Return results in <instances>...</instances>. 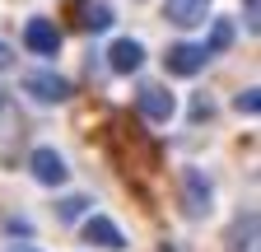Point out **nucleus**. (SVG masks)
<instances>
[{"label": "nucleus", "instance_id": "11", "mask_svg": "<svg viewBox=\"0 0 261 252\" xmlns=\"http://www.w3.org/2000/svg\"><path fill=\"white\" fill-rule=\"evenodd\" d=\"M228 38H233V28H228L224 19L215 23V33H210V42H205V56H215V52H224L228 47Z\"/></svg>", "mask_w": 261, "mask_h": 252}, {"label": "nucleus", "instance_id": "5", "mask_svg": "<svg viewBox=\"0 0 261 252\" xmlns=\"http://www.w3.org/2000/svg\"><path fill=\"white\" fill-rule=\"evenodd\" d=\"M182 201H187V215H210V182L196 173V168H187L182 173Z\"/></svg>", "mask_w": 261, "mask_h": 252}, {"label": "nucleus", "instance_id": "1", "mask_svg": "<svg viewBox=\"0 0 261 252\" xmlns=\"http://www.w3.org/2000/svg\"><path fill=\"white\" fill-rule=\"evenodd\" d=\"M205 61H210V56H205V47H201V42H173L168 52H163V70L187 80V75H196V70H201Z\"/></svg>", "mask_w": 261, "mask_h": 252}, {"label": "nucleus", "instance_id": "3", "mask_svg": "<svg viewBox=\"0 0 261 252\" xmlns=\"http://www.w3.org/2000/svg\"><path fill=\"white\" fill-rule=\"evenodd\" d=\"M140 112L149 121H168L177 112V98H173V89H163V84H140Z\"/></svg>", "mask_w": 261, "mask_h": 252}, {"label": "nucleus", "instance_id": "10", "mask_svg": "<svg viewBox=\"0 0 261 252\" xmlns=\"http://www.w3.org/2000/svg\"><path fill=\"white\" fill-rule=\"evenodd\" d=\"M75 14H80L75 23H80V28H89V33H108V28H112V19H117L108 5H80Z\"/></svg>", "mask_w": 261, "mask_h": 252}, {"label": "nucleus", "instance_id": "2", "mask_svg": "<svg viewBox=\"0 0 261 252\" xmlns=\"http://www.w3.org/2000/svg\"><path fill=\"white\" fill-rule=\"evenodd\" d=\"M23 47L33 56H56L61 52V28L51 19H28L23 23Z\"/></svg>", "mask_w": 261, "mask_h": 252}, {"label": "nucleus", "instance_id": "7", "mask_svg": "<svg viewBox=\"0 0 261 252\" xmlns=\"http://www.w3.org/2000/svg\"><path fill=\"white\" fill-rule=\"evenodd\" d=\"M28 93H33L38 103H65V98H70V80L38 70V75H28Z\"/></svg>", "mask_w": 261, "mask_h": 252}, {"label": "nucleus", "instance_id": "14", "mask_svg": "<svg viewBox=\"0 0 261 252\" xmlns=\"http://www.w3.org/2000/svg\"><path fill=\"white\" fill-rule=\"evenodd\" d=\"M0 66H10V52H5V42H0Z\"/></svg>", "mask_w": 261, "mask_h": 252}, {"label": "nucleus", "instance_id": "4", "mask_svg": "<svg viewBox=\"0 0 261 252\" xmlns=\"http://www.w3.org/2000/svg\"><path fill=\"white\" fill-rule=\"evenodd\" d=\"M28 168H33V178H38L42 187H61L65 182V173H70V168H65V159H61V154L56 149H33V159H28Z\"/></svg>", "mask_w": 261, "mask_h": 252}, {"label": "nucleus", "instance_id": "13", "mask_svg": "<svg viewBox=\"0 0 261 252\" xmlns=\"http://www.w3.org/2000/svg\"><path fill=\"white\" fill-rule=\"evenodd\" d=\"M256 103H261V98H256L252 89H247V93H238V112H256Z\"/></svg>", "mask_w": 261, "mask_h": 252}, {"label": "nucleus", "instance_id": "12", "mask_svg": "<svg viewBox=\"0 0 261 252\" xmlns=\"http://www.w3.org/2000/svg\"><path fill=\"white\" fill-rule=\"evenodd\" d=\"M84 206H89V196H70V201H61V219H75Z\"/></svg>", "mask_w": 261, "mask_h": 252}, {"label": "nucleus", "instance_id": "8", "mask_svg": "<svg viewBox=\"0 0 261 252\" xmlns=\"http://www.w3.org/2000/svg\"><path fill=\"white\" fill-rule=\"evenodd\" d=\"M168 14L177 28H196V23H205L210 19V0H168Z\"/></svg>", "mask_w": 261, "mask_h": 252}, {"label": "nucleus", "instance_id": "9", "mask_svg": "<svg viewBox=\"0 0 261 252\" xmlns=\"http://www.w3.org/2000/svg\"><path fill=\"white\" fill-rule=\"evenodd\" d=\"M84 238H89V243H98V247H121V243H126V238H121V229L112 224L108 215H89Z\"/></svg>", "mask_w": 261, "mask_h": 252}, {"label": "nucleus", "instance_id": "6", "mask_svg": "<svg viewBox=\"0 0 261 252\" xmlns=\"http://www.w3.org/2000/svg\"><path fill=\"white\" fill-rule=\"evenodd\" d=\"M108 66H112L117 75H130V70H140V66H145V47H140L136 38H117V42L108 47Z\"/></svg>", "mask_w": 261, "mask_h": 252}]
</instances>
